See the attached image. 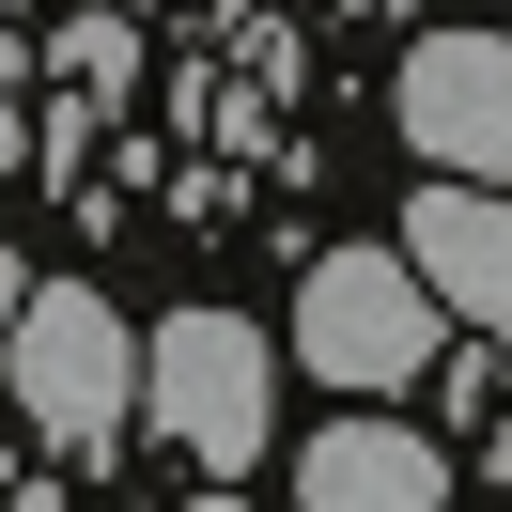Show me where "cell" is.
I'll list each match as a JSON object with an SVG mask.
<instances>
[{"instance_id": "6da1fadb", "label": "cell", "mask_w": 512, "mask_h": 512, "mask_svg": "<svg viewBox=\"0 0 512 512\" xmlns=\"http://www.w3.org/2000/svg\"><path fill=\"white\" fill-rule=\"evenodd\" d=\"M0 373H16V419H32L47 450L109 466V450L140 435V373H156V326H125L94 280H32V311H16V342H0Z\"/></svg>"}, {"instance_id": "7a4b0ae2", "label": "cell", "mask_w": 512, "mask_h": 512, "mask_svg": "<svg viewBox=\"0 0 512 512\" xmlns=\"http://www.w3.org/2000/svg\"><path fill=\"white\" fill-rule=\"evenodd\" d=\"M435 342H450V295L419 280V249H326L311 280H295V373H326L342 404L419 388Z\"/></svg>"}, {"instance_id": "3957f363", "label": "cell", "mask_w": 512, "mask_h": 512, "mask_svg": "<svg viewBox=\"0 0 512 512\" xmlns=\"http://www.w3.org/2000/svg\"><path fill=\"white\" fill-rule=\"evenodd\" d=\"M280 357L249 311H171L156 326V373H140V435H171L202 481H249L264 435H280Z\"/></svg>"}, {"instance_id": "277c9868", "label": "cell", "mask_w": 512, "mask_h": 512, "mask_svg": "<svg viewBox=\"0 0 512 512\" xmlns=\"http://www.w3.org/2000/svg\"><path fill=\"white\" fill-rule=\"evenodd\" d=\"M388 109H404V140H419L435 171L512 187V32H419Z\"/></svg>"}, {"instance_id": "5b68a950", "label": "cell", "mask_w": 512, "mask_h": 512, "mask_svg": "<svg viewBox=\"0 0 512 512\" xmlns=\"http://www.w3.org/2000/svg\"><path fill=\"white\" fill-rule=\"evenodd\" d=\"M404 249H419V280L450 295V326H481V342L512 326V187L435 171V187L404 202Z\"/></svg>"}, {"instance_id": "8992f818", "label": "cell", "mask_w": 512, "mask_h": 512, "mask_svg": "<svg viewBox=\"0 0 512 512\" xmlns=\"http://www.w3.org/2000/svg\"><path fill=\"white\" fill-rule=\"evenodd\" d=\"M295 497L311 512H435L450 497V450L419 435V419H388V404H342L311 450H295Z\"/></svg>"}, {"instance_id": "52a82bcc", "label": "cell", "mask_w": 512, "mask_h": 512, "mask_svg": "<svg viewBox=\"0 0 512 512\" xmlns=\"http://www.w3.org/2000/svg\"><path fill=\"white\" fill-rule=\"evenodd\" d=\"M125 63H140L125 16H78V32H63V78H125Z\"/></svg>"}, {"instance_id": "ba28073f", "label": "cell", "mask_w": 512, "mask_h": 512, "mask_svg": "<svg viewBox=\"0 0 512 512\" xmlns=\"http://www.w3.org/2000/svg\"><path fill=\"white\" fill-rule=\"evenodd\" d=\"M16 311H32V264H16V249H0V342H16Z\"/></svg>"}, {"instance_id": "9c48e42d", "label": "cell", "mask_w": 512, "mask_h": 512, "mask_svg": "<svg viewBox=\"0 0 512 512\" xmlns=\"http://www.w3.org/2000/svg\"><path fill=\"white\" fill-rule=\"evenodd\" d=\"M16 156H32V125H16V109H0V171H16Z\"/></svg>"}, {"instance_id": "30bf717a", "label": "cell", "mask_w": 512, "mask_h": 512, "mask_svg": "<svg viewBox=\"0 0 512 512\" xmlns=\"http://www.w3.org/2000/svg\"><path fill=\"white\" fill-rule=\"evenodd\" d=\"M342 16H404V0H342Z\"/></svg>"}]
</instances>
